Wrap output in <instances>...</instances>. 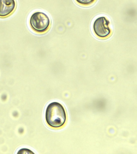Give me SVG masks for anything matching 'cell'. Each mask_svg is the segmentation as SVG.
Listing matches in <instances>:
<instances>
[{"label": "cell", "mask_w": 137, "mask_h": 154, "mask_svg": "<svg viewBox=\"0 0 137 154\" xmlns=\"http://www.w3.org/2000/svg\"><path fill=\"white\" fill-rule=\"evenodd\" d=\"M77 3L83 6L87 7L93 4L96 0H75Z\"/></svg>", "instance_id": "5"}, {"label": "cell", "mask_w": 137, "mask_h": 154, "mask_svg": "<svg viewBox=\"0 0 137 154\" xmlns=\"http://www.w3.org/2000/svg\"><path fill=\"white\" fill-rule=\"evenodd\" d=\"M110 22L105 17L97 18L94 22L93 30L96 36L102 39H105L111 35V30L110 26Z\"/></svg>", "instance_id": "3"}, {"label": "cell", "mask_w": 137, "mask_h": 154, "mask_svg": "<svg viewBox=\"0 0 137 154\" xmlns=\"http://www.w3.org/2000/svg\"><path fill=\"white\" fill-rule=\"evenodd\" d=\"M16 8L15 0H0V17L9 16Z\"/></svg>", "instance_id": "4"}, {"label": "cell", "mask_w": 137, "mask_h": 154, "mask_svg": "<svg viewBox=\"0 0 137 154\" xmlns=\"http://www.w3.org/2000/svg\"><path fill=\"white\" fill-rule=\"evenodd\" d=\"M29 24L31 29L38 33H44L49 30L51 25L50 18L45 13L36 12L31 16Z\"/></svg>", "instance_id": "2"}, {"label": "cell", "mask_w": 137, "mask_h": 154, "mask_svg": "<svg viewBox=\"0 0 137 154\" xmlns=\"http://www.w3.org/2000/svg\"><path fill=\"white\" fill-rule=\"evenodd\" d=\"M45 119L47 124L53 128H59L65 123L67 115L65 108L61 103L53 102L46 109Z\"/></svg>", "instance_id": "1"}]
</instances>
